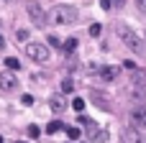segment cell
I'll return each mask as SVG.
<instances>
[{
  "label": "cell",
  "mask_w": 146,
  "mask_h": 143,
  "mask_svg": "<svg viewBox=\"0 0 146 143\" xmlns=\"http://www.w3.org/2000/svg\"><path fill=\"white\" fill-rule=\"evenodd\" d=\"M15 143H26V141H15Z\"/></svg>",
  "instance_id": "26"
},
{
  "label": "cell",
  "mask_w": 146,
  "mask_h": 143,
  "mask_svg": "<svg viewBox=\"0 0 146 143\" xmlns=\"http://www.w3.org/2000/svg\"><path fill=\"white\" fill-rule=\"evenodd\" d=\"M136 8H139V10L146 15V0H136Z\"/></svg>",
  "instance_id": "21"
},
{
  "label": "cell",
  "mask_w": 146,
  "mask_h": 143,
  "mask_svg": "<svg viewBox=\"0 0 146 143\" xmlns=\"http://www.w3.org/2000/svg\"><path fill=\"white\" fill-rule=\"evenodd\" d=\"M110 3H113V8H121V5H123L126 0H110Z\"/></svg>",
  "instance_id": "24"
},
{
  "label": "cell",
  "mask_w": 146,
  "mask_h": 143,
  "mask_svg": "<svg viewBox=\"0 0 146 143\" xmlns=\"http://www.w3.org/2000/svg\"><path fill=\"white\" fill-rule=\"evenodd\" d=\"M121 141L123 143H146V136L139 130V128H123Z\"/></svg>",
  "instance_id": "6"
},
{
  "label": "cell",
  "mask_w": 146,
  "mask_h": 143,
  "mask_svg": "<svg viewBox=\"0 0 146 143\" xmlns=\"http://www.w3.org/2000/svg\"><path fill=\"white\" fill-rule=\"evenodd\" d=\"M64 49H67V51H74V49H77V38H67V41H64Z\"/></svg>",
  "instance_id": "16"
},
{
  "label": "cell",
  "mask_w": 146,
  "mask_h": 143,
  "mask_svg": "<svg viewBox=\"0 0 146 143\" xmlns=\"http://www.w3.org/2000/svg\"><path fill=\"white\" fill-rule=\"evenodd\" d=\"M131 120L136 128H146V105H136L131 110Z\"/></svg>",
  "instance_id": "7"
},
{
  "label": "cell",
  "mask_w": 146,
  "mask_h": 143,
  "mask_svg": "<svg viewBox=\"0 0 146 143\" xmlns=\"http://www.w3.org/2000/svg\"><path fill=\"white\" fill-rule=\"evenodd\" d=\"M15 36H18V41H26V38H28V31H23V28H21Z\"/></svg>",
  "instance_id": "22"
},
{
  "label": "cell",
  "mask_w": 146,
  "mask_h": 143,
  "mask_svg": "<svg viewBox=\"0 0 146 143\" xmlns=\"http://www.w3.org/2000/svg\"><path fill=\"white\" fill-rule=\"evenodd\" d=\"M72 107H74L77 113H82V110H85V100H82V97H74V100H72Z\"/></svg>",
  "instance_id": "14"
},
{
  "label": "cell",
  "mask_w": 146,
  "mask_h": 143,
  "mask_svg": "<svg viewBox=\"0 0 146 143\" xmlns=\"http://www.w3.org/2000/svg\"><path fill=\"white\" fill-rule=\"evenodd\" d=\"M72 90H74V84H72L69 79H64V82H62V92H64V95H69Z\"/></svg>",
  "instance_id": "17"
},
{
  "label": "cell",
  "mask_w": 146,
  "mask_h": 143,
  "mask_svg": "<svg viewBox=\"0 0 146 143\" xmlns=\"http://www.w3.org/2000/svg\"><path fill=\"white\" fill-rule=\"evenodd\" d=\"M62 128H64V123H62V120H51V123L46 125V133H59Z\"/></svg>",
  "instance_id": "12"
},
{
  "label": "cell",
  "mask_w": 146,
  "mask_h": 143,
  "mask_svg": "<svg viewBox=\"0 0 146 143\" xmlns=\"http://www.w3.org/2000/svg\"><path fill=\"white\" fill-rule=\"evenodd\" d=\"M0 49H3V36H0Z\"/></svg>",
  "instance_id": "25"
},
{
  "label": "cell",
  "mask_w": 146,
  "mask_h": 143,
  "mask_svg": "<svg viewBox=\"0 0 146 143\" xmlns=\"http://www.w3.org/2000/svg\"><path fill=\"white\" fill-rule=\"evenodd\" d=\"M49 105H51V110H54V113H62V110H64L62 97H51V102H49Z\"/></svg>",
  "instance_id": "13"
},
{
  "label": "cell",
  "mask_w": 146,
  "mask_h": 143,
  "mask_svg": "<svg viewBox=\"0 0 146 143\" xmlns=\"http://www.w3.org/2000/svg\"><path fill=\"white\" fill-rule=\"evenodd\" d=\"M26 8H28V15H31V23H33L36 28H44V26H46V13L41 10V5L33 3V0H28Z\"/></svg>",
  "instance_id": "5"
},
{
  "label": "cell",
  "mask_w": 146,
  "mask_h": 143,
  "mask_svg": "<svg viewBox=\"0 0 146 143\" xmlns=\"http://www.w3.org/2000/svg\"><path fill=\"white\" fill-rule=\"evenodd\" d=\"M26 54H28V59L44 64L49 59V46L46 43H26Z\"/></svg>",
  "instance_id": "4"
},
{
  "label": "cell",
  "mask_w": 146,
  "mask_h": 143,
  "mask_svg": "<svg viewBox=\"0 0 146 143\" xmlns=\"http://www.w3.org/2000/svg\"><path fill=\"white\" fill-rule=\"evenodd\" d=\"M49 43H51L54 49H64V43H62V41H59L56 36H51V38H49Z\"/></svg>",
  "instance_id": "19"
},
{
  "label": "cell",
  "mask_w": 146,
  "mask_h": 143,
  "mask_svg": "<svg viewBox=\"0 0 146 143\" xmlns=\"http://www.w3.org/2000/svg\"><path fill=\"white\" fill-rule=\"evenodd\" d=\"M100 77H103V82H113V79L118 77V67H105V69L100 72Z\"/></svg>",
  "instance_id": "9"
},
{
  "label": "cell",
  "mask_w": 146,
  "mask_h": 143,
  "mask_svg": "<svg viewBox=\"0 0 146 143\" xmlns=\"http://www.w3.org/2000/svg\"><path fill=\"white\" fill-rule=\"evenodd\" d=\"M15 84H18V82H15V77H13L10 72H3V74H0V90L8 92V90H13Z\"/></svg>",
  "instance_id": "8"
},
{
  "label": "cell",
  "mask_w": 146,
  "mask_h": 143,
  "mask_svg": "<svg viewBox=\"0 0 146 143\" xmlns=\"http://www.w3.org/2000/svg\"><path fill=\"white\" fill-rule=\"evenodd\" d=\"M80 125H82V128L90 133V141H92V143L108 141V130H103V128H100L95 120H90V118H85V115H82V118H80Z\"/></svg>",
  "instance_id": "3"
},
{
  "label": "cell",
  "mask_w": 146,
  "mask_h": 143,
  "mask_svg": "<svg viewBox=\"0 0 146 143\" xmlns=\"http://www.w3.org/2000/svg\"><path fill=\"white\" fill-rule=\"evenodd\" d=\"M100 31H103L100 23H92V26H90V36H100Z\"/></svg>",
  "instance_id": "18"
},
{
  "label": "cell",
  "mask_w": 146,
  "mask_h": 143,
  "mask_svg": "<svg viewBox=\"0 0 146 143\" xmlns=\"http://www.w3.org/2000/svg\"><path fill=\"white\" fill-rule=\"evenodd\" d=\"M100 5H103V10H110V8H113V3H110V0H100Z\"/></svg>",
  "instance_id": "23"
},
{
  "label": "cell",
  "mask_w": 146,
  "mask_h": 143,
  "mask_svg": "<svg viewBox=\"0 0 146 143\" xmlns=\"http://www.w3.org/2000/svg\"><path fill=\"white\" fill-rule=\"evenodd\" d=\"M0 143H5V141H3V138H0Z\"/></svg>",
  "instance_id": "27"
},
{
  "label": "cell",
  "mask_w": 146,
  "mask_h": 143,
  "mask_svg": "<svg viewBox=\"0 0 146 143\" xmlns=\"http://www.w3.org/2000/svg\"><path fill=\"white\" fill-rule=\"evenodd\" d=\"M115 33L121 36V41L133 51V54H139V56H146V46H144V41L136 36V31L133 28H128V26H123V23H118L115 26Z\"/></svg>",
  "instance_id": "2"
},
{
  "label": "cell",
  "mask_w": 146,
  "mask_h": 143,
  "mask_svg": "<svg viewBox=\"0 0 146 143\" xmlns=\"http://www.w3.org/2000/svg\"><path fill=\"white\" fill-rule=\"evenodd\" d=\"M38 133H41L38 125H28V136H31V138H38Z\"/></svg>",
  "instance_id": "20"
},
{
  "label": "cell",
  "mask_w": 146,
  "mask_h": 143,
  "mask_svg": "<svg viewBox=\"0 0 146 143\" xmlns=\"http://www.w3.org/2000/svg\"><path fill=\"white\" fill-rule=\"evenodd\" d=\"M77 18H80V13H77L74 5H56L46 15V20L49 23H56V26H72V23H77Z\"/></svg>",
  "instance_id": "1"
},
{
  "label": "cell",
  "mask_w": 146,
  "mask_h": 143,
  "mask_svg": "<svg viewBox=\"0 0 146 143\" xmlns=\"http://www.w3.org/2000/svg\"><path fill=\"white\" fill-rule=\"evenodd\" d=\"M90 97H92V102H98V107H103V110H108V107H110V105H108V100H103V95H100V92H92Z\"/></svg>",
  "instance_id": "11"
},
{
  "label": "cell",
  "mask_w": 146,
  "mask_h": 143,
  "mask_svg": "<svg viewBox=\"0 0 146 143\" xmlns=\"http://www.w3.org/2000/svg\"><path fill=\"white\" fill-rule=\"evenodd\" d=\"M5 67H8V72H18V69H21V61H18L15 56H8V59H5Z\"/></svg>",
  "instance_id": "10"
},
{
  "label": "cell",
  "mask_w": 146,
  "mask_h": 143,
  "mask_svg": "<svg viewBox=\"0 0 146 143\" xmlns=\"http://www.w3.org/2000/svg\"><path fill=\"white\" fill-rule=\"evenodd\" d=\"M80 133H82V130H80V128H74V125H72V128H67V136H69V141H77V138H80Z\"/></svg>",
  "instance_id": "15"
}]
</instances>
